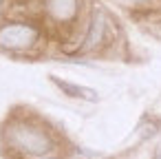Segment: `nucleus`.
<instances>
[{
    "label": "nucleus",
    "instance_id": "1",
    "mask_svg": "<svg viewBox=\"0 0 161 159\" xmlns=\"http://www.w3.org/2000/svg\"><path fill=\"white\" fill-rule=\"evenodd\" d=\"M5 141L9 148L27 157H47L55 150V139L49 128L31 119L9 122L5 128Z\"/></svg>",
    "mask_w": 161,
    "mask_h": 159
},
{
    "label": "nucleus",
    "instance_id": "5",
    "mask_svg": "<svg viewBox=\"0 0 161 159\" xmlns=\"http://www.w3.org/2000/svg\"><path fill=\"white\" fill-rule=\"evenodd\" d=\"M53 82H55L66 95H71V97H82V99H91V102L97 99V93H95L93 88L77 86V84H71V82H64V80H58V77H53Z\"/></svg>",
    "mask_w": 161,
    "mask_h": 159
},
{
    "label": "nucleus",
    "instance_id": "7",
    "mask_svg": "<svg viewBox=\"0 0 161 159\" xmlns=\"http://www.w3.org/2000/svg\"><path fill=\"white\" fill-rule=\"evenodd\" d=\"M0 3H3V0H0Z\"/></svg>",
    "mask_w": 161,
    "mask_h": 159
},
{
    "label": "nucleus",
    "instance_id": "4",
    "mask_svg": "<svg viewBox=\"0 0 161 159\" xmlns=\"http://www.w3.org/2000/svg\"><path fill=\"white\" fill-rule=\"evenodd\" d=\"M44 11L49 20L60 27L73 25L80 16V0H44Z\"/></svg>",
    "mask_w": 161,
    "mask_h": 159
},
{
    "label": "nucleus",
    "instance_id": "6",
    "mask_svg": "<svg viewBox=\"0 0 161 159\" xmlns=\"http://www.w3.org/2000/svg\"><path fill=\"white\" fill-rule=\"evenodd\" d=\"M121 3H126V5H137V7H141V5H148V3H152V0H121Z\"/></svg>",
    "mask_w": 161,
    "mask_h": 159
},
{
    "label": "nucleus",
    "instance_id": "3",
    "mask_svg": "<svg viewBox=\"0 0 161 159\" xmlns=\"http://www.w3.org/2000/svg\"><path fill=\"white\" fill-rule=\"evenodd\" d=\"M115 40V25L110 20V16L104 11V9H95L91 14V20H88V27H86V33L82 38V44L80 49L84 53H93V51H102L106 49L110 42Z\"/></svg>",
    "mask_w": 161,
    "mask_h": 159
},
{
    "label": "nucleus",
    "instance_id": "2",
    "mask_svg": "<svg viewBox=\"0 0 161 159\" xmlns=\"http://www.w3.org/2000/svg\"><path fill=\"white\" fill-rule=\"evenodd\" d=\"M42 40V29L27 20H14L0 25V51L29 53Z\"/></svg>",
    "mask_w": 161,
    "mask_h": 159
}]
</instances>
